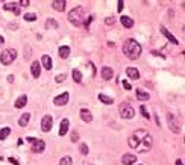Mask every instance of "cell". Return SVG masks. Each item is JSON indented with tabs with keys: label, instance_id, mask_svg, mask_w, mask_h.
<instances>
[{
	"label": "cell",
	"instance_id": "19",
	"mask_svg": "<svg viewBox=\"0 0 185 165\" xmlns=\"http://www.w3.org/2000/svg\"><path fill=\"white\" fill-rule=\"evenodd\" d=\"M81 118L85 121V123H91L92 121V114L88 111V109H81Z\"/></svg>",
	"mask_w": 185,
	"mask_h": 165
},
{
	"label": "cell",
	"instance_id": "22",
	"mask_svg": "<svg viewBox=\"0 0 185 165\" xmlns=\"http://www.w3.org/2000/svg\"><path fill=\"white\" fill-rule=\"evenodd\" d=\"M112 76H114V71H112V68L111 67H103L102 77L105 79V80H109V79H112Z\"/></svg>",
	"mask_w": 185,
	"mask_h": 165
},
{
	"label": "cell",
	"instance_id": "44",
	"mask_svg": "<svg viewBox=\"0 0 185 165\" xmlns=\"http://www.w3.org/2000/svg\"><path fill=\"white\" fill-rule=\"evenodd\" d=\"M137 165H141V164H137Z\"/></svg>",
	"mask_w": 185,
	"mask_h": 165
},
{
	"label": "cell",
	"instance_id": "32",
	"mask_svg": "<svg viewBox=\"0 0 185 165\" xmlns=\"http://www.w3.org/2000/svg\"><path fill=\"white\" fill-rule=\"evenodd\" d=\"M79 151H81L82 155H88L90 151H88V146L87 144H81V146H79Z\"/></svg>",
	"mask_w": 185,
	"mask_h": 165
},
{
	"label": "cell",
	"instance_id": "30",
	"mask_svg": "<svg viewBox=\"0 0 185 165\" xmlns=\"http://www.w3.org/2000/svg\"><path fill=\"white\" fill-rule=\"evenodd\" d=\"M73 164V159H71L70 156H64L61 157V161H59V165H71Z\"/></svg>",
	"mask_w": 185,
	"mask_h": 165
},
{
	"label": "cell",
	"instance_id": "41",
	"mask_svg": "<svg viewBox=\"0 0 185 165\" xmlns=\"http://www.w3.org/2000/svg\"><path fill=\"white\" fill-rule=\"evenodd\" d=\"M8 82H9V83L14 82V76H12V74H9V76H8Z\"/></svg>",
	"mask_w": 185,
	"mask_h": 165
},
{
	"label": "cell",
	"instance_id": "17",
	"mask_svg": "<svg viewBox=\"0 0 185 165\" xmlns=\"http://www.w3.org/2000/svg\"><path fill=\"white\" fill-rule=\"evenodd\" d=\"M41 62H43V67L47 70V71L53 68V62H52V58H50L49 55H44L43 59H41Z\"/></svg>",
	"mask_w": 185,
	"mask_h": 165
},
{
	"label": "cell",
	"instance_id": "39",
	"mask_svg": "<svg viewBox=\"0 0 185 165\" xmlns=\"http://www.w3.org/2000/svg\"><path fill=\"white\" fill-rule=\"evenodd\" d=\"M9 162H11L12 165H20V164H18V161L15 159V157H9Z\"/></svg>",
	"mask_w": 185,
	"mask_h": 165
},
{
	"label": "cell",
	"instance_id": "12",
	"mask_svg": "<svg viewBox=\"0 0 185 165\" xmlns=\"http://www.w3.org/2000/svg\"><path fill=\"white\" fill-rule=\"evenodd\" d=\"M141 142H143L144 150H150L152 148V144H153V140H152V136L149 133H146V135L141 138Z\"/></svg>",
	"mask_w": 185,
	"mask_h": 165
},
{
	"label": "cell",
	"instance_id": "26",
	"mask_svg": "<svg viewBox=\"0 0 185 165\" xmlns=\"http://www.w3.org/2000/svg\"><path fill=\"white\" fill-rule=\"evenodd\" d=\"M46 28L47 29H58L59 28V24L55 18H47L46 20Z\"/></svg>",
	"mask_w": 185,
	"mask_h": 165
},
{
	"label": "cell",
	"instance_id": "27",
	"mask_svg": "<svg viewBox=\"0 0 185 165\" xmlns=\"http://www.w3.org/2000/svg\"><path fill=\"white\" fill-rule=\"evenodd\" d=\"M99 100H100L102 103H105V104H112V103H114L112 97H108V96H105V94H99Z\"/></svg>",
	"mask_w": 185,
	"mask_h": 165
},
{
	"label": "cell",
	"instance_id": "13",
	"mask_svg": "<svg viewBox=\"0 0 185 165\" xmlns=\"http://www.w3.org/2000/svg\"><path fill=\"white\" fill-rule=\"evenodd\" d=\"M126 74H128L129 79H132V80H138V79H140V73H138V70L135 67L126 68Z\"/></svg>",
	"mask_w": 185,
	"mask_h": 165
},
{
	"label": "cell",
	"instance_id": "36",
	"mask_svg": "<svg viewBox=\"0 0 185 165\" xmlns=\"http://www.w3.org/2000/svg\"><path fill=\"white\" fill-rule=\"evenodd\" d=\"M123 8H124V2H121V0H120V2L117 3V11H118V12H121Z\"/></svg>",
	"mask_w": 185,
	"mask_h": 165
},
{
	"label": "cell",
	"instance_id": "34",
	"mask_svg": "<svg viewBox=\"0 0 185 165\" xmlns=\"http://www.w3.org/2000/svg\"><path fill=\"white\" fill-rule=\"evenodd\" d=\"M140 111H141V114H143V117H144V118H147V120H149V118H150V115L147 114V109L144 108L143 104H141V106H140Z\"/></svg>",
	"mask_w": 185,
	"mask_h": 165
},
{
	"label": "cell",
	"instance_id": "38",
	"mask_svg": "<svg viewBox=\"0 0 185 165\" xmlns=\"http://www.w3.org/2000/svg\"><path fill=\"white\" fill-rule=\"evenodd\" d=\"M121 83H123V87H124V88H126V89H130V88H132V85H130V83H129L128 80H123Z\"/></svg>",
	"mask_w": 185,
	"mask_h": 165
},
{
	"label": "cell",
	"instance_id": "29",
	"mask_svg": "<svg viewBox=\"0 0 185 165\" xmlns=\"http://www.w3.org/2000/svg\"><path fill=\"white\" fill-rule=\"evenodd\" d=\"M73 80H75L76 83H81V82H82V73H81L77 68L73 70Z\"/></svg>",
	"mask_w": 185,
	"mask_h": 165
},
{
	"label": "cell",
	"instance_id": "21",
	"mask_svg": "<svg viewBox=\"0 0 185 165\" xmlns=\"http://www.w3.org/2000/svg\"><path fill=\"white\" fill-rule=\"evenodd\" d=\"M161 32H162V35L166 36V38L168 39L170 43H173V44H179V43H177V39H176V38H175L173 35H171L170 32H168V30H167L166 28H164V26H161Z\"/></svg>",
	"mask_w": 185,
	"mask_h": 165
},
{
	"label": "cell",
	"instance_id": "7",
	"mask_svg": "<svg viewBox=\"0 0 185 165\" xmlns=\"http://www.w3.org/2000/svg\"><path fill=\"white\" fill-rule=\"evenodd\" d=\"M30 144H32V151L34 153H43L46 148V142L43 140H38V138H34V141Z\"/></svg>",
	"mask_w": 185,
	"mask_h": 165
},
{
	"label": "cell",
	"instance_id": "25",
	"mask_svg": "<svg viewBox=\"0 0 185 165\" xmlns=\"http://www.w3.org/2000/svg\"><path fill=\"white\" fill-rule=\"evenodd\" d=\"M3 8H5L6 11H12L15 15L20 14V8H17V5H15V3H5V5H3Z\"/></svg>",
	"mask_w": 185,
	"mask_h": 165
},
{
	"label": "cell",
	"instance_id": "20",
	"mask_svg": "<svg viewBox=\"0 0 185 165\" xmlns=\"http://www.w3.org/2000/svg\"><path fill=\"white\" fill-rule=\"evenodd\" d=\"M120 21H121V24H123L126 29H130L132 26H134V20H132L130 17H128V15H121V17H120Z\"/></svg>",
	"mask_w": 185,
	"mask_h": 165
},
{
	"label": "cell",
	"instance_id": "42",
	"mask_svg": "<svg viewBox=\"0 0 185 165\" xmlns=\"http://www.w3.org/2000/svg\"><path fill=\"white\" fill-rule=\"evenodd\" d=\"M3 44H5V38H3L2 35H0V47H2Z\"/></svg>",
	"mask_w": 185,
	"mask_h": 165
},
{
	"label": "cell",
	"instance_id": "9",
	"mask_svg": "<svg viewBox=\"0 0 185 165\" xmlns=\"http://www.w3.org/2000/svg\"><path fill=\"white\" fill-rule=\"evenodd\" d=\"M68 98H70V94L68 92H62V94H59L55 97L53 103L56 104V106H65V104L68 103Z\"/></svg>",
	"mask_w": 185,
	"mask_h": 165
},
{
	"label": "cell",
	"instance_id": "10",
	"mask_svg": "<svg viewBox=\"0 0 185 165\" xmlns=\"http://www.w3.org/2000/svg\"><path fill=\"white\" fill-rule=\"evenodd\" d=\"M30 73H32V76H34L35 79L39 77V74H41V65H39L38 61H34L30 64Z\"/></svg>",
	"mask_w": 185,
	"mask_h": 165
},
{
	"label": "cell",
	"instance_id": "37",
	"mask_svg": "<svg viewBox=\"0 0 185 165\" xmlns=\"http://www.w3.org/2000/svg\"><path fill=\"white\" fill-rule=\"evenodd\" d=\"M71 141H73V142H77V141H79V135H77V132H73V133H71Z\"/></svg>",
	"mask_w": 185,
	"mask_h": 165
},
{
	"label": "cell",
	"instance_id": "35",
	"mask_svg": "<svg viewBox=\"0 0 185 165\" xmlns=\"http://www.w3.org/2000/svg\"><path fill=\"white\" fill-rule=\"evenodd\" d=\"M114 23H115L114 17H108L106 20H105V24H106V26H111V24H114Z\"/></svg>",
	"mask_w": 185,
	"mask_h": 165
},
{
	"label": "cell",
	"instance_id": "33",
	"mask_svg": "<svg viewBox=\"0 0 185 165\" xmlns=\"http://www.w3.org/2000/svg\"><path fill=\"white\" fill-rule=\"evenodd\" d=\"M65 79H67V74H64V73H62V74H58V76L55 77V82H56V83H62Z\"/></svg>",
	"mask_w": 185,
	"mask_h": 165
},
{
	"label": "cell",
	"instance_id": "8",
	"mask_svg": "<svg viewBox=\"0 0 185 165\" xmlns=\"http://www.w3.org/2000/svg\"><path fill=\"white\" fill-rule=\"evenodd\" d=\"M52 126H53V118L52 115H44L41 120V130L43 132H50Z\"/></svg>",
	"mask_w": 185,
	"mask_h": 165
},
{
	"label": "cell",
	"instance_id": "4",
	"mask_svg": "<svg viewBox=\"0 0 185 165\" xmlns=\"http://www.w3.org/2000/svg\"><path fill=\"white\" fill-rule=\"evenodd\" d=\"M118 114H120V117L124 118V120H130V118H134L135 111H134V108H132V104H129L126 102V103L120 104V108H118Z\"/></svg>",
	"mask_w": 185,
	"mask_h": 165
},
{
	"label": "cell",
	"instance_id": "11",
	"mask_svg": "<svg viewBox=\"0 0 185 165\" xmlns=\"http://www.w3.org/2000/svg\"><path fill=\"white\" fill-rule=\"evenodd\" d=\"M121 164H123V165H132V164H137V156H135V155H132V153L123 155V157H121Z\"/></svg>",
	"mask_w": 185,
	"mask_h": 165
},
{
	"label": "cell",
	"instance_id": "5",
	"mask_svg": "<svg viewBox=\"0 0 185 165\" xmlns=\"http://www.w3.org/2000/svg\"><path fill=\"white\" fill-rule=\"evenodd\" d=\"M167 124L173 133H181V121L175 114H167Z\"/></svg>",
	"mask_w": 185,
	"mask_h": 165
},
{
	"label": "cell",
	"instance_id": "43",
	"mask_svg": "<svg viewBox=\"0 0 185 165\" xmlns=\"http://www.w3.org/2000/svg\"><path fill=\"white\" fill-rule=\"evenodd\" d=\"M176 165H184V162H182L181 159H177V161H176Z\"/></svg>",
	"mask_w": 185,
	"mask_h": 165
},
{
	"label": "cell",
	"instance_id": "1",
	"mask_svg": "<svg viewBox=\"0 0 185 165\" xmlns=\"http://www.w3.org/2000/svg\"><path fill=\"white\" fill-rule=\"evenodd\" d=\"M123 53L126 55L128 59L135 61V59H138V58H140V55H141V45L138 44L135 39L129 38L123 44Z\"/></svg>",
	"mask_w": 185,
	"mask_h": 165
},
{
	"label": "cell",
	"instance_id": "3",
	"mask_svg": "<svg viewBox=\"0 0 185 165\" xmlns=\"http://www.w3.org/2000/svg\"><path fill=\"white\" fill-rule=\"evenodd\" d=\"M15 58H17V50L15 49H6V50L2 52V55H0V61H2L3 65H11L15 61Z\"/></svg>",
	"mask_w": 185,
	"mask_h": 165
},
{
	"label": "cell",
	"instance_id": "28",
	"mask_svg": "<svg viewBox=\"0 0 185 165\" xmlns=\"http://www.w3.org/2000/svg\"><path fill=\"white\" fill-rule=\"evenodd\" d=\"M8 135H11V127H3L0 130V141H5Z\"/></svg>",
	"mask_w": 185,
	"mask_h": 165
},
{
	"label": "cell",
	"instance_id": "18",
	"mask_svg": "<svg viewBox=\"0 0 185 165\" xmlns=\"http://www.w3.org/2000/svg\"><path fill=\"white\" fill-rule=\"evenodd\" d=\"M52 6H53L55 11L64 12V11H65V0H55V2L52 3Z\"/></svg>",
	"mask_w": 185,
	"mask_h": 165
},
{
	"label": "cell",
	"instance_id": "14",
	"mask_svg": "<svg viewBox=\"0 0 185 165\" xmlns=\"http://www.w3.org/2000/svg\"><path fill=\"white\" fill-rule=\"evenodd\" d=\"M68 127H70V123H68L67 118H64V120L61 121V126H59V136H64L65 133H67Z\"/></svg>",
	"mask_w": 185,
	"mask_h": 165
},
{
	"label": "cell",
	"instance_id": "23",
	"mask_svg": "<svg viewBox=\"0 0 185 165\" xmlns=\"http://www.w3.org/2000/svg\"><path fill=\"white\" fill-rule=\"evenodd\" d=\"M29 120H30V114H29V112H26V114H23L21 117H20L18 124L21 127H26V126H28V123H29Z\"/></svg>",
	"mask_w": 185,
	"mask_h": 165
},
{
	"label": "cell",
	"instance_id": "15",
	"mask_svg": "<svg viewBox=\"0 0 185 165\" xmlns=\"http://www.w3.org/2000/svg\"><path fill=\"white\" fill-rule=\"evenodd\" d=\"M68 55H70V47H68V45H61L59 50H58V56L61 59H67Z\"/></svg>",
	"mask_w": 185,
	"mask_h": 165
},
{
	"label": "cell",
	"instance_id": "6",
	"mask_svg": "<svg viewBox=\"0 0 185 165\" xmlns=\"http://www.w3.org/2000/svg\"><path fill=\"white\" fill-rule=\"evenodd\" d=\"M147 132H144V130H137L134 135H132L130 138H129V141H128V144H129V147H132V148H137L138 146H140V142H141V140H140V136H144Z\"/></svg>",
	"mask_w": 185,
	"mask_h": 165
},
{
	"label": "cell",
	"instance_id": "31",
	"mask_svg": "<svg viewBox=\"0 0 185 165\" xmlns=\"http://www.w3.org/2000/svg\"><path fill=\"white\" fill-rule=\"evenodd\" d=\"M23 18L26 21H37V14H32V12H28V14H24Z\"/></svg>",
	"mask_w": 185,
	"mask_h": 165
},
{
	"label": "cell",
	"instance_id": "40",
	"mask_svg": "<svg viewBox=\"0 0 185 165\" xmlns=\"http://www.w3.org/2000/svg\"><path fill=\"white\" fill-rule=\"evenodd\" d=\"M29 5V0H21L20 2V6H28Z\"/></svg>",
	"mask_w": 185,
	"mask_h": 165
},
{
	"label": "cell",
	"instance_id": "24",
	"mask_svg": "<svg viewBox=\"0 0 185 165\" xmlns=\"http://www.w3.org/2000/svg\"><path fill=\"white\" fill-rule=\"evenodd\" d=\"M135 94H137V98L140 102H144V100H149V92H146V91H143V89H137L135 91Z\"/></svg>",
	"mask_w": 185,
	"mask_h": 165
},
{
	"label": "cell",
	"instance_id": "16",
	"mask_svg": "<svg viewBox=\"0 0 185 165\" xmlns=\"http://www.w3.org/2000/svg\"><path fill=\"white\" fill-rule=\"evenodd\" d=\"M26 104H28V96L26 94H23V96H20L17 100H15V108L17 109H21V108H24Z\"/></svg>",
	"mask_w": 185,
	"mask_h": 165
},
{
	"label": "cell",
	"instance_id": "2",
	"mask_svg": "<svg viewBox=\"0 0 185 165\" xmlns=\"http://www.w3.org/2000/svg\"><path fill=\"white\" fill-rule=\"evenodd\" d=\"M90 15H87V9L84 8V6H76L75 9H71L68 12V21L75 26H82L85 24L87 21V18Z\"/></svg>",
	"mask_w": 185,
	"mask_h": 165
}]
</instances>
